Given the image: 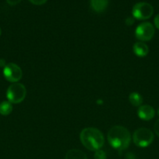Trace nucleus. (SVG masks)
I'll use <instances>...</instances> for the list:
<instances>
[{
	"instance_id": "nucleus-11",
	"label": "nucleus",
	"mask_w": 159,
	"mask_h": 159,
	"mask_svg": "<svg viewBox=\"0 0 159 159\" xmlns=\"http://www.w3.org/2000/svg\"><path fill=\"white\" fill-rule=\"evenodd\" d=\"M65 159H87V155L78 149H71L68 151Z\"/></svg>"
},
{
	"instance_id": "nucleus-10",
	"label": "nucleus",
	"mask_w": 159,
	"mask_h": 159,
	"mask_svg": "<svg viewBox=\"0 0 159 159\" xmlns=\"http://www.w3.org/2000/svg\"><path fill=\"white\" fill-rule=\"evenodd\" d=\"M108 5V0H90L92 9L97 12H101L105 10Z\"/></svg>"
},
{
	"instance_id": "nucleus-6",
	"label": "nucleus",
	"mask_w": 159,
	"mask_h": 159,
	"mask_svg": "<svg viewBox=\"0 0 159 159\" xmlns=\"http://www.w3.org/2000/svg\"><path fill=\"white\" fill-rule=\"evenodd\" d=\"M154 27L151 23H142L136 28L135 36L140 41H148L151 40L154 35Z\"/></svg>"
},
{
	"instance_id": "nucleus-14",
	"label": "nucleus",
	"mask_w": 159,
	"mask_h": 159,
	"mask_svg": "<svg viewBox=\"0 0 159 159\" xmlns=\"http://www.w3.org/2000/svg\"><path fill=\"white\" fill-rule=\"evenodd\" d=\"M94 159H107V155L106 153L102 150H98L94 153Z\"/></svg>"
},
{
	"instance_id": "nucleus-16",
	"label": "nucleus",
	"mask_w": 159,
	"mask_h": 159,
	"mask_svg": "<svg viewBox=\"0 0 159 159\" xmlns=\"http://www.w3.org/2000/svg\"><path fill=\"white\" fill-rule=\"evenodd\" d=\"M154 132H155L156 134L159 137V119L156 121V123L154 124Z\"/></svg>"
},
{
	"instance_id": "nucleus-4",
	"label": "nucleus",
	"mask_w": 159,
	"mask_h": 159,
	"mask_svg": "<svg viewBox=\"0 0 159 159\" xmlns=\"http://www.w3.org/2000/svg\"><path fill=\"white\" fill-rule=\"evenodd\" d=\"M26 95V89L24 85L21 83L12 84L9 85L6 93V96L11 103H20L25 99Z\"/></svg>"
},
{
	"instance_id": "nucleus-7",
	"label": "nucleus",
	"mask_w": 159,
	"mask_h": 159,
	"mask_svg": "<svg viewBox=\"0 0 159 159\" xmlns=\"http://www.w3.org/2000/svg\"><path fill=\"white\" fill-rule=\"evenodd\" d=\"M3 75L8 82L16 83L21 79L23 72L18 65L14 63H9L3 68Z\"/></svg>"
},
{
	"instance_id": "nucleus-9",
	"label": "nucleus",
	"mask_w": 159,
	"mask_h": 159,
	"mask_svg": "<svg viewBox=\"0 0 159 159\" xmlns=\"http://www.w3.org/2000/svg\"><path fill=\"white\" fill-rule=\"evenodd\" d=\"M132 50H133L134 54L137 57H146L148 53H149V48H148V46L142 41H139L134 43L133 47H132Z\"/></svg>"
},
{
	"instance_id": "nucleus-3",
	"label": "nucleus",
	"mask_w": 159,
	"mask_h": 159,
	"mask_svg": "<svg viewBox=\"0 0 159 159\" xmlns=\"http://www.w3.org/2000/svg\"><path fill=\"white\" fill-rule=\"evenodd\" d=\"M154 134L147 128H139L132 135V141L134 144L140 148L148 147L154 141Z\"/></svg>"
},
{
	"instance_id": "nucleus-15",
	"label": "nucleus",
	"mask_w": 159,
	"mask_h": 159,
	"mask_svg": "<svg viewBox=\"0 0 159 159\" xmlns=\"http://www.w3.org/2000/svg\"><path fill=\"white\" fill-rule=\"evenodd\" d=\"M32 4L37 5V6H41V5L45 4L47 0H29Z\"/></svg>"
},
{
	"instance_id": "nucleus-13",
	"label": "nucleus",
	"mask_w": 159,
	"mask_h": 159,
	"mask_svg": "<svg viewBox=\"0 0 159 159\" xmlns=\"http://www.w3.org/2000/svg\"><path fill=\"white\" fill-rule=\"evenodd\" d=\"M12 111V103L9 101H3L0 103V114L2 116H7Z\"/></svg>"
},
{
	"instance_id": "nucleus-1",
	"label": "nucleus",
	"mask_w": 159,
	"mask_h": 159,
	"mask_svg": "<svg viewBox=\"0 0 159 159\" xmlns=\"http://www.w3.org/2000/svg\"><path fill=\"white\" fill-rule=\"evenodd\" d=\"M108 141L113 148L118 151L125 150L130 144V133L123 126H114L108 133Z\"/></svg>"
},
{
	"instance_id": "nucleus-19",
	"label": "nucleus",
	"mask_w": 159,
	"mask_h": 159,
	"mask_svg": "<svg viewBox=\"0 0 159 159\" xmlns=\"http://www.w3.org/2000/svg\"><path fill=\"white\" fill-rule=\"evenodd\" d=\"M134 23V19L132 17H128L126 20V23L127 25H132Z\"/></svg>"
},
{
	"instance_id": "nucleus-12",
	"label": "nucleus",
	"mask_w": 159,
	"mask_h": 159,
	"mask_svg": "<svg viewBox=\"0 0 159 159\" xmlns=\"http://www.w3.org/2000/svg\"><path fill=\"white\" fill-rule=\"evenodd\" d=\"M129 100L130 103L134 107H140L143 103V97L140 93L137 92L130 93L129 96Z\"/></svg>"
},
{
	"instance_id": "nucleus-5",
	"label": "nucleus",
	"mask_w": 159,
	"mask_h": 159,
	"mask_svg": "<svg viewBox=\"0 0 159 159\" xmlns=\"http://www.w3.org/2000/svg\"><path fill=\"white\" fill-rule=\"evenodd\" d=\"M133 18L144 20L151 18L154 13V8L147 2H138L134 5L132 10Z\"/></svg>"
},
{
	"instance_id": "nucleus-20",
	"label": "nucleus",
	"mask_w": 159,
	"mask_h": 159,
	"mask_svg": "<svg viewBox=\"0 0 159 159\" xmlns=\"http://www.w3.org/2000/svg\"><path fill=\"white\" fill-rule=\"evenodd\" d=\"M6 62H5V60L3 59H0V67H3L4 68L6 66Z\"/></svg>"
},
{
	"instance_id": "nucleus-21",
	"label": "nucleus",
	"mask_w": 159,
	"mask_h": 159,
	"mask_svg": "<svg viewBox=\"0 0 159 159\" xmlns=\"http://www.w3.org/2000/svg\"><path fill=\"white\" fill-rule=\"evenodd\" d=\"M1 34H2V30H1V28H0V35H1Z\"/></svg>"
},
{
	"instance_id": "nucleus-22",
	"label": "nucleus",
	"mask_w": 159,
	"mask_h": 159,
	"mask_svg": "<svg viewBox=\"0 0 159 159\" xmlns=\"http://www.w3.org/2000/svg\"><path fill=\"white\" fill-rule=\"evenodd\" d=\"M157 113H158V115H159V109H158V110H157Z\"/></svg>"
},
{
	"instance_id": "nucleus-2",
	"label": "nucleus",
	"mask_w": 159,
	"mask_h": 159,
	"mask_svg": "<svg viewBox=\"0 0 159 159\" xmlns=\"http://www.w3.org/2000/svg\"><path fill=\"white\" fill-rule=\"evenodd\" d=\"M80 139L83 145L88 150L96 152L100 150L104 144V138L101 130L94 127H87L82 130Z\"/></svg>"
},
{
	"instance_id": "nucleus-8",
	"label": "nucleus",
	"mask_w": 159,
	"mask_h": 159,
	"mask_svg": "<svg viewBox=\"0 0 159 159\" xmlns=\"http://www.w3.org/2000/svg\"><path fill=\"white\" fill-rule=\"evenodd\" d=\"M137 115L139 118L143 120H151L154 117L155 111L154 109L150 105H143L139 107L137 110Z\"/></svg>"
},
{
	"instance_id": "nucleus-18",
	"label": "nucleus",
	"mask_w": 159,
	"mask_h": 159,
	"mask_svg": "<svg viewBox=\"0 0 159 159\" xmlns=\"http://www.w3.org/2000/svg\"><path fill=\"white\" fill-rule=\"evenodd\" d=\"M154 21V25H155V26L159 30V14H157V15L156 16Z\"/></svg>"
},
{
	"instance_id": "nucleus-17",
	"label": "nucleus",
	"mask_w": 159,
	"mask_h": 159,
	"mask_svg": "<svg viewBox=\"0 0 159 159\" xmlns=\"http://www.w3.org/2000/svg\"><path fill=\"white\" fill-rule=\"evenodd\" d=\"M22 0H6L7 3L10 6H16V5L19 4Z\"/></svg>"
}]
</instances>
